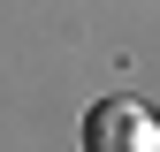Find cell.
<instances>
[{
    "mask_svg": "<svg viewBox=\"0 0 160 152\" xmlns=\"http://www.w3.org/2000/svg\"><path fill=\"white\" fill-rule=\"evenodd\" d=\"M84 152H160V122L137 99H99L84 114Z\"/></svg>",
    "mask_w": 160,
    "mask_h": 152,
    "instance_id": "1",
    "label": "cell"
}]
</instances>
